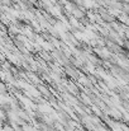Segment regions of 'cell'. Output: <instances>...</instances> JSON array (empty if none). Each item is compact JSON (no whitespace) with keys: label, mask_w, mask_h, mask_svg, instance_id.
<instances>
[]
</instances>
